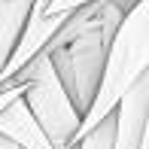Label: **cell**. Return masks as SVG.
<instances>
[{
  "label": "cell",
  "instance_id": "6da1fadb",
  "mask_svg": "<svg viewBox=\"0 0 149 149\" xmlns=\"http://www.w3.org/2000/svg\"><path fill=\"white\" fill-rule=\"evenodd\" d=\"M149 73V0H137L131 9L122 15L100 67V79L88 110L82 113L76 128V140L85 131H91L100 119H107L116 104L125 97V91Z\"/></svg>",
  "mask_w": 149,
  "mask_h": 149
},
{
  "label": "cell",
  "instance_id": "7a4b0ae2",
  "mask_svg": "<svg viewBox=\"0 0 149 149\" xmlns=\"http://www.w3.org/2000/svg\"><path fill=\"white\" fill-rule=\"evenodd\" d=\"M6 85H22L24 107L31 110V116L46 131L55 149H76V128L82 116L67 97L46 49L37 52Z\"/></svg>",
  "mask_w": 149,
  "mask_h": 149
},
{
  "label": "cell",
  "instance_id": "3957f363",
  "mask_svg": "<svg viewBox=\"0 0 149 149\" xmlns=\"http://www.w3.org/2000/svg\"><path fill=\"white\" fill-rule=\"evenodd\" d=\"M113 149H149V73L113 110Z\"/></svg>",
  "mask_w": 149,
  "mask_h": 149
},
{
  "label": "cell",
  "instance_id": "277c9868",
  "mask_svg": "<svg viewBox=\"0 0 149 149\" xmlns=\"http://www.w3.org/2000/svg\"><path fill=\"white\" fill-rule=\"evenodd\" d=\"M64 22H67V12H40V15H28V22H24V28L18 33V40H15V49H12L9 61H6L3 70H0V88H3L37 52L46 49V43L58 33V28Z\"/></svg>",
  "mask_w": 149,
  "mask_h": 149
},
{
  "label": "cell",
  "instance_id": "5b68a950",
  "mask_svg": "<svg viewBox=\"0 0 149 149\" xmlns=\"http://www.w3.org/2000/svg\"><path fill=\"white\" fill-rule=\"evenodd\" d=\"M0 134L9 137L18 149H55L52 140L46 137V131L31 116V110L24 107L22 94L3 107V113H0Z\"/></svg>",
  "mask_w": 149,
  "mask_h": 149
},
{
  "label": "cell",
  "instance_id": "8992f818",
  "mask_svg": "<svg viewBox=\"0 0 149 149\" xmlns=\"http://www.w3.org/2000/svg\"><path fill=\"white\" fill-rule=\"evenodd\" d=\"M31 6L33 0H0V70L15 49V40L31 15Z\"/></svg>",
  "mask_w": 149,
  "mask_h": 149
},
{
  "label": "cell",
  "instance_id": "52a82bcc",
  "mask_svg": "<svg viewBox=\"0 0 149 149\" xmlns=\"http://www.w3.org/2000/svg\"><path fill=\"white\" fill-rule=\"evenodd\" d=\"M76 149H113V113L76 140Z\"/></svg>",
  "mask_w": 149,
  "mask_h": 149
},
{
  "label": "cell",
  "instance_id": "ba28073f",
  "mask_svg": "<svg viewBox=\"0 0 149 149\" xmlns=\"http://www.w3.org/2000/svg\"><path fill=\"white\" fill-rule=\"evenodd\" d=\"M85 3H91V0H49L43 12H73V9H79Z\"/></svg>",
  "mask_w": 149,
  "mask_h": 149
},
{
  "label": "cell",
  "instance_id": "9c48e42d",
  "mask_svg": "<svg viewBox=\"0 0 149 149\" xmlns=\"http://www.w3.org/2000/svg\"><path fill=\"white\" fill-rule=\"evenodd\" d=\"M18 94H22V85H3V88H0V113H3V107L9 104V100H15Z\"/></svg>",
  "mask_w": 149,
  "mask_h": 149
},
{
  "label": "cell",
  "instance_id": "30bf717a",
  "mask_svg": "<svg viewBox=\"0 0 149 149\" xmlns=\"http://www.w3.org/2000/svg\"><path fill=\"white\" fill-rule=\"evenodd\" d=\"M0 149H18L15 143H12L9 137H3V134H0Z\"/></svg>",
  "mask_w": 149,
  "mask_h": 149
}]
</instances>
